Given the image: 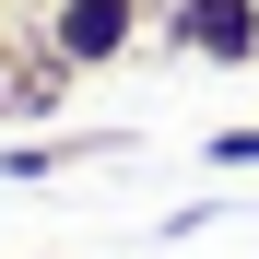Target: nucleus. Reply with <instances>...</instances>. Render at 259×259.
<instances>
[{
  "label": "nucleus",
  "mask_w": 259,
  "mask_h": 259,
  "mask_svg": "<svg viewBox=\"0 0 259 259\" xmlns=\"http://www.w3.org/2000/svg\"><path fill=\"white\" fill-rule=\"evenodd\" d=\"M130 35H142V0H48V59H59V71L130 59Z\"/></svg>",
  "instance_id": "1"
},
{
  "label": "nucleus",
  "mask_w": 259,
  "mask_h": 259,
  "mask_svg": "<svg viewBox=\"0 0 259 259\" xmlns=\"http://www.w3.org/2000/svg\"><path fill=\"white\" fill-rule=\"evenodd\" d=\"M165 35H177L189 59H259V0H177V12H165Z\"/></svg>",
  "instance_id": "2"
},
{
  "label": "nucleus",
  "mask_w": 259,
  "mask_h": 259,
  "mask_svg": "<svg viewBox=\"0 0 259 259\" xmlns=\"http://www.w3.org/2000/svg\"><path fill=\"white\" fill-rule=\"evenodd\" d=\"M200 153H212V165H224V177H236V165H259V118H247V130H212V142H200Z\"/></svg>",
  "instance_id": "3"
}]
</instances>
